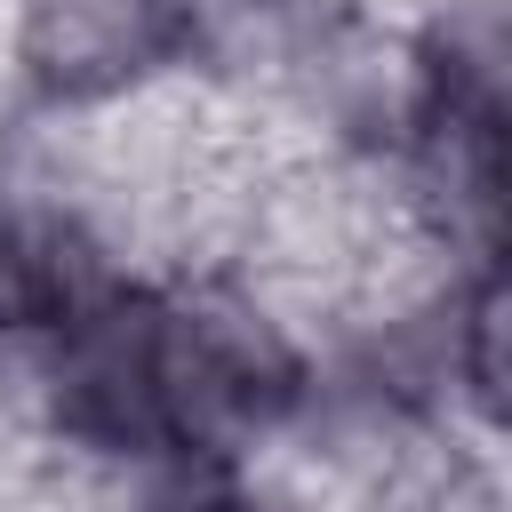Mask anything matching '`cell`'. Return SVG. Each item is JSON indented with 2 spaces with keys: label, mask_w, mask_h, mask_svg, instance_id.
I'll return each mask as SVG.
<instances>
[{
  "label": "cell",
  "mask_w": 512,
  "mask_h": 512,
  "mask_svg": "<svg viewBox=\"0 0 512 512\" xmlns=\"http://www.w3.org/2000/svg\"><path fill=\"white\" fill-rule=\"evenodd\" d=\"M56 424L104 456H232L296 408L288 344L232 304L104 280L48 336Z\"/></svg>",
  "instance_id": "obj_1"
},
{
  "label": "cell",
  "mask_w": 512,
  "mask_h": 512,
  "mask_svg": "<svg viewBox=\"0 0 512 512\" xmlns=\"http://www.w3.org/2000/svg\"><path fill=\"white\" fill-rule=\"evenodd\" d=\"M192 48V0H24V72L48 96H104Z\"/></svg>",
  "instance_id": "obj_2"
},
{
  "label": "cell",
  "mask_w": 512,
  "mask_h": 512,
  "mask_svg": "<svg viewBox=\"0 0 512 512\" xmlns=\"http://www.w3.org/2000/svg\"><path fill=\"white\" fill-rule=\"evenodd\" d=\"M416 152H424V176L464 216L512 240V88L496 72L448 48L416 96Z\"/></svg>",
  "instance_id": "obj_3"
},
{
  "label": "cell",
  "mask_w": 512,
  "mask_h": 512,
  "mask_svg": "<svg viewBox=\"0 0 512 512\" xmlns=\"http://www.w3.org/2000/svg\"><path fill=\"white\" fill-rule=\"evenodd\" d=\"M96 288H104V264L64 216H40V208L0 216V336L48 344Z\"/></svg>",
  "instance_id": "obj_4"
},
{
  "label": "cell",
  "mask_w": 512,
  "mask_h": 512,
  "mask_svg": "<svg viewBox=\"0 0 512 512\" xmlns=\"http://www.w3.org/2000/svg\"><path fill=\"white\" fill-rule=\"evenodd\" d=\"M456 376H464V400H472L488 424H512V240H496L480 288L464 296Z\"/></svg>",
  "instance_id": "obj_5"
},
{
  "label": "cell",
  "mask_w": 512,
  "mask_h": 512,
  "mask_svg": "<svg viewBox=\"0 0 512 512\" xmlns=\"http://www.w3.org/2000/svg\"><path fill=\"white\" fill-rule=\"evenodd\" d=\"M160 512H264V504H248L240 488H192V496H176V504H160Z\"/></svg>",
  "instance_id": "obj_6"
}]
</instances>
